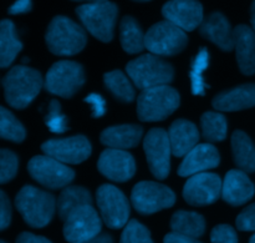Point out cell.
<instances>
[{"instance_id":"8fae6325","label":"cell","mask_w":255,"mask_h":243,"mask_svg":"<svg viewBox=\"0 0 255 243\" xmlns=\"http://www.w3.org/2000/svg\"><path fill=\"white\" fill-rule=\"evenodd\" d=\"M30 176L47 189H62L75 179V172L67 165L50 156H35L27 164Z\"/></svg>"},{"instance_id":"7dc6e473","label":"cell","mask_w":255,"mask_h":243,"mask_svg":"<svg viewBox=\"0 0 255 243\" xmlns=\"http://www.w3.org/2000/svg\"><path fill=\"white\" fill-rule=\"evenodd\" d=\"M251 14L253 15V14H255V0L253 2H252V6H251Z\"/></svg>"},{"instance_id":"603a6c76","label":"cell","mask_w":255,"mask_h":243,"mask_svg":"<svg viewBox=\"0 0 255 243\" xmlns=\"http://www.w3.org/2000/svg\"><path fill=\"white\" fill-rule=\"evenodd\" d=\"M169 141L172 154L176 157L186 156L191 150L198 145L199 131L193 122L188 120H176L169 127Z\"/></svg>"},{"instance_id":"7bdbcfd3","label":"cell","mask_w":255,"mask_h":243,"mask_svg":"<svg viewBox=\"0 0 255 243\" xmlns=\"http://www.w3.org/2000/svg\"><path fill=\"white\" fill-rule=\"evenodd\" d=\"M163 243H202L197 241V239H192V237L183 236V235L176 234V232H172V234L166 235L164 237Z\"/></svg>"},{"instance_id":"ee69618b","label":"cell","mask_w":255,"mask_h":243,"mask_svg":"<svg viewBox=\"0 0 255 243\" xmlns=\"http://www.w3.org/2000/svg\"><path fill=\"white\" fill-rule=\"evenodd\" d=\"M85 243H114V240H112V237L110 236V235L102 234V235H99V236H96L95 239L90 240V241H87Z\"/></svg>"},{"instance_id":"4316f807","label":"cell","mask_w":255,"mask_h":243,"mask_svg":"<svg viewBox=\"0 0 255 243\" xmlns=\"http://www.w3.org/2000/svg\"><path fill=\"white\" fill-rule=\"evenodd\" d=\"M21 49L22 44L16 35L14 22L4 19L0 24V66L2 69L10 66Z\"/></svg>"},{"instance_id":"7c38bea8","label":"cell","mask_w":255,"mask_h":243,"mask_svg":"<svg viewBox=\"0 0 255 243\" xmlns=\"http://www.w3.org/2000/svg\"><path fill=\"white\" fill-rule=\"evenodd\" d=\"M143 150L152 175L164 180L171 171V141L163 129H152L143 140Z\"/></svg>"},{"instance_id":"60d3db41","label":"cell","mask_w":255,"mask_h":243,"mask_svg":"<svg viewBox=\"0 0 255 243\" xmlns=\"http://www.w3.org/2000/svg\"><path fill=\"white\" fill-rule=\"evenodd\" d=\"M31 10V0H16L11 6L9 7V14L17 15V14H24Z\"/></svg>"},{"instance_id":"f6af8a7d","label":"cell","mask_w":255,"mask_h":243,"mask_svg":"<svg viewBox=\"0 0 255 243\" xmlns=\"http://www.w3.org/2000/svg\"><path fill=\"white\" fill-rule=\"evenodd\" d=\"M251 22H252V26H253V30H254V31H255V14L252 15Z\"/></svg>"},{"instance_id":"7a4b0ae2","label":"cell","mask_w":255,"mask_h":243,"mask_svg":"<svg viewBox=\"0 0 255 243\" xmlns=\"http://www.w3.org/2000/svg\"><path fill=\"white\" fill-rule=\"evenodd\" d=\"M15 206L29 226L42 229L50 224L57 205L50 192L24 186L15 197Z\"/></svg>"},{"instance_id":"ba28073f","label":"cell","mask_w":255,"mask_h":243,"mask_svg":"<svg viewBox=\"0 0 255 243\" xmlns=\"http://www.w3.org/2000/svg\"><path fill=\"white\" fill-rule=\"evenodd\" d=\"M84 84V67L69 60L55 62L45 77V87L47 91L65 99L74 96Z\"/></svg>"},{"instance_id":"e575fe53","label":"cell","mask_w":255,"mask_h":243,"mask_svg":"<svg viewBox=\"0 0 255 243\" xmlns=\"http://www.w3.org/2000/svg\"><path fill=\"white\" fill-rule=\"evenodd\" d=\"M45 122L50 131L55 132V134H62L67 130V119L61 112V105L57 100H52L50 102L49 112H47Z\"/></svg>"},{"instance_id":"44dd1931","label":"cell","mask_w":255,"mask_h":243,"mask_svg":"<svg viewBox=\"0 0 255 243\" xmlns=\"http://www.w3.org/2000/svg\"><path fill=\"white\" fill-rule=\"evenodd\" d=\"M234 49L238 66L244 75L255 74V31L247 25L234 29Z\"/></svg>"},{"instance_id":"5bb4252c","label":"cell","mask_w":255,"mask_h":243,"mask_svg":"<svg viewBox=\"0 0 255 243\" xmlns=\"http://www.w3.org/2000/svg\"><path fill=\"white\" fill-rule=\"evenodd\" d=\"M41 150L46 156L56 159L62 164L77 165L87 160L91 155V144L82 135L66 137V139H54L44 142Z\"/></svg>"},{"instance_id":"3957f363","label":"cell","mask_w":255,"mask_h":243,"mask_svg":"<svg viewBox=\"0 0 255 243\" xmlns=\"http://www.w3.org/2000/svg\"><path fill=\"white\" fill-rule=\"evenodd\" d=\"M50 51L60 56L79 54L87 42V36L82 26L66 16H55L47 26L45 35Z\"/></svg>"},{"instance_id":"74e56055","label":"cell","mask_w":255,"mask_h":243,"mask_svg":"<svg viewBox=\"0 0 255 243\" xmlns=\"http://www.w3.org/2000/svg\"><path fill=\"white\" fill-rule=\"evenodd\" d=\"M236 225L239 231H255V204L248 206L239 214Z\"/></svg>"},{"instance_id":"30bf717a","label":"cell","mask_w":255,"mask_h":243,"mask_svg":"<svg viewBox=\"0 0 255 243\" xmlns=\"http://www.w3.org/2000/svg\"><path fill=\"white\" fill-rule=\"evenodd\" d=\"M96 202L107 227L119 230L128 224L129 204L124 192L117 187L102 185L97 189Z\"/></svg>"},{"instance_id":"277c9868","label":"cell","mask_w":255,"mask_h":243,"mask_svg":"<svg viewBox=\"0 0 255 243\" xmlns=\"http://www.w3.org/2000/svg\"><path fill=\"white\" fill-rule=\"evenodd\" d=\"M181 104L179 94L168 85L142 90L137 99V116L146 122L166 120Z\"/></svg>"},{"instance_id":"d590c367","label":"cell","mask_w":255,"mask_h":243,"mask_svg":"<svg viewBox=\"0 0 255 243\" xmlns=\"http://www.w3.org/2000/svg\"><path fill=\"white\" fill-rule=\"evenodd\" d=\"M17 156L12 151L2 149L0 151V184H6L17 172Z\"/></svg>"},{"instance_id":"8d00e7d4","label":"cell","mask_w":255,"mask_h":243,"mask_svg":"<svg viewBox=\"0 0 255 243\" xmlns=\"http://www.w3.org/2000/svg\"><path fill=\"white\" fill-rule=\"evenodd\" d=\"M211 241L212 243H238V236L233 227L219 225L212 230Z\"/></svg>"},{"instance_id":"f546056e","label":"cell","mask_w":255,"mask_h":243,"mask_svg":"<svg viewBox=\"0 0 255 243\" xmlns=\"http://www.w3.org/2000/svg\"><path fill=\"white\" fill-rule=\"evenodd\" d=\"M105 85L120 101L131 102L134 99V89L129 82L128 77L120 70H114L104 76Z\"/></svg>"},{"instance_id":"bcb514c9","label":"cell","mask_w":255,"mask_h":243,"mask_svg":"<svg viewBox=\"0 0 255 243\" xmlns=\"http://www.w3.org/2000/svg\"><path fill=\"white\" fill-rule=\"evenodd\" d=\"M72 1H86L89 4V2H96L100 1V0H72Z\"/></svg>"},{"instance_id":"b9f144b4","label":"cell","mask_w":255,"mask_h":243,"mask_svg":"<svg viewBox=\"0 0 255 243\" xmlns=\"http://www.w3.org/2000/svg\"><path fill=\"white\" fill-rule=\"evenodd\" d=\"M15 243H52L49 240L45 239L42 236H36L34 234H30V232H22L17 236L16 242Z\"/></svg>"},{"instance_id":"836d02e7","label":"cell","mask_w":255,"mask_h":243,"mask_svg":"<svg viewBox=\"0 0 255 243\" xmlns=\"http://www.w3.org/2000/svg\"><path fill=\"white\" fill-rule=\"evenodd\" d=\"M120 243H153L148 230L136 220H131L125 226Z\"/></svg>"},{"instance_id":"484cf974","label":"cell","mask_w":255,"mask_h":243,"mask_svg":"<svg viewBox=\"0 0 255 243\" xmlns=\"http://www.w3.org/2000/svg\"><path fill=\"white\" fill-rule=\"evenodd\" d=\"M234 162L244 172H255V147L252 139L242 130L232 135Z\"/></svg>"},{"instance_id":"d6986e66","label":"cell","mask_w":255,"mask_h":243,"mask_svg":"<svg viewBox=\"0 0 255 243\" xmlns=\"http://www.w3.org/2000/svg\"><path fill=\"white\" fill-rule=\"evenodd\" d=\"M255 194L254 184L247 172L242 170H231L226 175L222 187V197L232 206H241L248 202Z\"/></svg>"},{"instance_id":"6da1fadb","label":"cell","mask_w":255,"mask_h":243,"mask_svg":"<svg viewBox=\"0 0 255 243\" xmlns=\"http://www.w3.org/2000/svg\"><path fill=\"white\" fill-rule=\"evenodd\" d=\"M2 87L7 105L14 109H25L41 90V74L31 67L17 65L5 75Z\"/></svg>"},{"instance_id":"9a60e30c","label":"cell","mask_w":255,"mask_h":243,"mask_svg":"<svg viewBox=\"0 0 255 243\" xmlns=\"http://www.w3.org/2000/svg\"><path fill=\"white\" fill-rule=\"evenodd\" d=\"M221 177L212 172H202L193 175L186 182L183 197L187 204L192 206H208L214 204L222 195Z\"/></svg>"},{"instance_id":"e0dca14e","label":"cell","mask_w":255,"mask_h":243,"mask_svg":"<svg viewBox=\"0 0 255 243\" xmlns=\"http://www.w3.org/2000/svg\"><path fill=\"white\" fill-rule=\"evenodd\" d=\"M97 169L107 179L115 182H126L136 172L134 159L124 150L107 149L100 155Z\"/></svg>"},{"instance_id":"d4e9b609","label":"cell","mask_w":255,"mask_h":243,"mask_svg":"<svg viewBox=\"0 0 255 243\" xmlns=\"http://www.w3.org/2000/svg\"><path fill=\"white\" fill-rule=\"evenodd\" d=\"M84 206H92L91 194L85 187L70 186L62 190L57 200V212L62 221H66L67 217L76 210Z\"/></svg>"},{"instance_id":"52a82bcc","label":"cell","mask_w":255,"mask_h":243,"mask_svg":"<svg viewBox=\"0 0 255 243\" xmlns=\"http://www.w3.org/2000/svg\"><path fill=\"white\" fill-rule=\"evenodd\" d=\"M188 37L184 30L168 20L156 22L144 36L146 49L157 56H173L183 51Z\"/></svg>"},{"instance_id":"83f0119b","label":"cell","mask_w":255,"mask_h":243,"mask_svg":"<svg viewBox=\"0 0 255 243\" xmlns=\"http://www.w3.org/2000/svg\"><path fill=\"white\" fill-rule=\"evenodd\" d=\"M171 229L176 234L198 239L206 232V221L196 212L178 211L172 216Z\"/></svg>"},{"instance_id":"9c48e42d","label":"cell","mask_w":255,"mask_h":243,"mask_svg":"<svg viewBox=\"0 0 255 243\" xmlns=\"http://www.w3.org/2000/svg\"><path fill=\"white\" fill-rule=\"evenodd\" d=\"M131 202L138 214L152 215L173 206L176 195L169 187L158 182L142 181L132 190Z\"/></svg>"},{"instance_id":"c3c4849f","label":"cell","mask_w":255,"mask_h":243,"mask_svg":"<svg viewBox=\"0 0 255 243\" xmlns=\"http://www.w3.org/2000/svg\"><path fill=\"white\" fill-rule=\"evenodd\" d=\"M249 243H255V235H254L253 237H252V239H251V241H249Z\"/></svg>"},{"instance_id":"ac0fdd59","label":"cell","mask_w":255,"mask_h":243,"mask_svg":"<svg viewBox=\"0 0 255 243\" xmlns=\"http://www.w3.org/2000/svg\"><path fill=\"white\" fill-rule=\"evenodd\" d=\"M219 162L221 156L213 145L199 144L184 156V160L178 169V175L182 177H188L202 174L207 170L217 167Z\"/></svg>"},{"instance_id":"ffe728a7","label":"cell","mask_w":255,"mask_h":243,"mask_svg":"<svg viewBox=\"0 0 255 243\" xmlns=\"http://www.w3.org/2000/svg\"><path fill=\"white\" fill-rule=\"evenodd\" d=\"M199 34L223 51H232L234 49V30H232L231 22L222 12H212L203 20L199 26Z\"/></svg>"},{"instance_id":"d6a6232c","label":"cell","mask_w":255,"mask_h":243,"mask_svg":"<svg viewBox=\"0 0 255 243\" xmlns=\"http://www.w3.org/2000/svg\"><path fill=\"white\" fill-rule=\"evenodd\" d=\"M0 135L4 140L12 142H22L26 136L24 126L5 107L0 109Z\"/></svg>"},{"instance_id":"4fadbf2b","label":"cell","mask_w":255,"mask_h":243,"mask_svg":"<svg viewBox=\"0 0 255 243\" xmlns=\"http://www.w3.org/2000/svg\"><path fill=\"white\" fill-rule=\"evenodd\" d=\"M101 220L92 206H84L72 212L64 225V237L69 243H85L99 236Z\"/></svg>"},{"instance_id":"2e32d148","label":"cell","mask_w":255,"mask_h":243,"mask_svg":"<svg viewBox=\"0 0 255 243\" xmlns=\"http://www.w3.org/2000/svg\"><path fill=\"white\" fill-rule=\"evenodd\" d=\"M162 15L184 31H193L203 22V6L198 0H169Z\"/></svg>"},{"instance_id":"1f68e13d","label":"cell","mask_w":255,"mask_h":243,"mask_svg":"<svg viewBox=\"0 0 255 243\" xmlns=\"http://www.w3.org/2000/svg\"><path fill=\"white\" fill-rule=\"evenodd\" d=\"M201 125L204 139L208 141H223L227 137V120L219 112H204L202 115Z\"/></svg>"},{"instance_id":"f1b7e54d","label":"cell","mask_w":255,"mask_h":243,"mask_svg":"<svg viewBox=\"0 0 255 243\" xmlns=\"http://www.w3.org/2000/svg\"><path fill=\"white\" fill-rule=\"evenodd\" d=\"M144 36L141 26L132 16H125L120 25V40L124 50L128 54H138L146 49Z\"/></svg>"},{"instance_id":"cb8c5ba5","label":"cell","mask_w":255,"mask_h":243,"mask_svg":"<svg viewBox=\"0 0 255 243\" xmlns=\"http://www.w3.org/2000/svg\"><path fill=\"white\" fill-rule=\"evenodd\" d=\"M143 131L138 125H119L104 130L100 136L102 144L110 149L125 150L137 146Z\"/></svg>"},{"instance_id":"f35d334b","label":"cell","mask_w":255,"mask_h":243,"mask_svg":"<svg viewBox=\"0 0 255 243\" xmlns=\"http://www.w3.org/2000/svg\"><path fill=\"white\" fill-rule=\"evenodd\" d=\"M11 221V205L4 191L0 192V230L4 231Z\"/></svg>"},{"instance_id":"7402d4cb","label":"cell","mask_w":255,"mask_h":243,"mask_svg":"<svg viewBox=\"0 0 255 243\" xmlns=\"http://www.w3.org/2000/svg\"><path fill=\"white\" fill-rule=\"evenodd\" d=\"M213 107L219 111H239L255 106V84H244L226 90L213 99Z\"/></svg>"},{"instance_id":"8992f818","label":"cell","mask_w":255,"mask_h":243,"mask_svg":"<svg viewBox=\"0 0 255 243\" xmlns=\"http://www.w3.org/2000/svg\"><path fill=\"white\" fill-rule=\"evenodd\" d=\"M76 14L85 29L104 42H110L114 37L119 9L110 0H100L96 2L82 4L76 7Z\"/></svg>"},{"instance_id":"5b68a950","label":"cell","mask_w":255,"mask_h":243,"mask_svg":"<svg viewBox=\"0 0 255 243\" xmlns=\"http://www.w3.org/2000/svg\"><path fill=\"white\" fill-rule=\"evenodd\" d=\"M126 71L138 89L146 90L169 84L174 70L169 62L153 54H146L127 64Z\"/></svg>"},{"instance_id":"4dcf8cb0","label":"cell","mask_w":255,"mask_h":243,"mask_svg":"<svg viewBox=\"0 0 255 243\" xmlns=\"http://www.w3.org/2000/svg\"><path fill=\"white\" fill-rule=\"evenodd\" d=\"M209 65V52L207 47H202L196 55L189 70V79H191V87L193 95L203 96L206 94V89L208 87L204 81L203 74Z\"/></svg>"},{"instance_id":"ab89813d","label":"cell","mask_w":255,"mask_h":243,"mask_svg":"<svg viewBox=\"0 0 255 243\" xmlns=\"http://www.w3.org/2000/svg\"><path fill=\"white\" fill-rule=\"evenodd\" d=\"M85 101L90 105L91 107L92 116L94 117H101L104 116L105 112H106V101L104 100V97L99 94H90L89 96H86Z\"/></svg>"},{"instance_id":"681fc988","label":"cell","mask_w":255,"mask_h":243,"mask_svg":"<svg viewBox=\"0 0 255 243\" xmlns=\"http://www.w3.org/2000/svg\"><path fill=\"white\" fill-rule=\"evenodd\" d=\"M133 1H149V0H133Z\"/></svg>"},{"instance_id":"f907efd6","label":"cell","mask_w":255,"mask_h":243,"mask_svg":"<svg viewBox=\"0 0 255 243\" xmlns=\"http://www.w3.org/2000/svg\"><path fill=\"white\" fill-rule=\"evenodd\" d=\"M0 243H6V242H5V241H1Z\"/></svg>"}]
</instances>
